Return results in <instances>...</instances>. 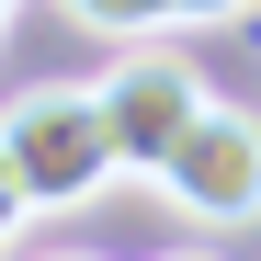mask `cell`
Masks as SVG:
<instances>
[{"instance_id":"cell-1","label":"cell","mask_w":261,"mask_h":261,"mask_svg":"<svg viewBox=\"0 0 261 261\" xmlns=\"http://www.w3.org/2000/svg\"><path fill=\"white\" fill-rule=\"evenodd\" d=\"M0 159H12V182H23L34 216H68V204H91L102 182H125L91 80H34V91H12V102H0Z\"/></svg>"},{"instance_id":"cell-4","label":"cell","mask_w":261,"mask_h":261,"mask_svg":"<svg viewBox=\"0 0 261 261\" xmlns=\"http://www.w3.org/2000/svg\"><path fill=\"white\" fill-rule=\"evenodd\" d=\"M80 34H102V46H137V34H182V0H57Z\"/></svg>"},{"instance_id":"cell-2","label":"cell","mask_w":261,"mask_h":261,"mask_svg":"<svg viewBox=\"0 0 261 261\" xmlns=\"http://www.w3.org/2000/svg\"><path fill=\"white\" fill-rule=\"evenodd\" d=\"M91 91H102V125H114L125 182H148V170L182 148V125L204 114V68L170 46V34H137V46H114V68L91 80Z\"/></svg>"},{"instance_id":"cell-9","label":"cell","mask_w":261,"mask_h":261,"mask_svg":"<svg viewBox=\"0 0 261 261\" xmlns=\"http://www.w3.org/2000/svg\"><path fill=\"white\" fill-rule=\"evenodd\" d=\"M170 261H216V250H170Z\"/></svg>"},{"instance_id":"cell-8","label":"cell","mask_w":261,"mask_h":261,"mask_svg":"<svg viewBox=\"0 0 261 261\" xmlns=\"http://www.w3.org/2000/svg\"><path fill=\"white\" fill-rule=\"evenodd\" d=\"M34 261H80V250H34Z\"/></svg>"},{"instance_id":"cell-3","label":"cell","mask_w":261,"mask_h":261,"mask_svg":"<svg viewBox=\"0 0 261 261\" xmlns=\"http://www.w3.org/2000/svg\"><path fill=\"white\" fill-rule=\"evenodd\" d=\"M148 182L182 204L193 227H261V114L204 91V114L182 125V148H170Z\"/></svg>"},{"instance_id":"cell-5","label":"cell","mask_w":261,"mask_h":261,"mask_svg":"<svg viewBox=\"0 0 261 261\" xmlns=\"http://www.w3.org/2000/svg\"><path fill=\"white\" fill-rule=\"evenodd\" d=\"M23 227H34V204H23V182H12V159H0V250H12Z\"/></svg>"},{"instance_id":"cell-7","label":"cell","mask_w":261,"mask_h":261,"mask_svg":"<svg viewBox=\"0 0 261 261\" xmlns=\"http://www.w3.org/2000/svg\"><path fill=\"white\" fill-rule=\"evenodd\" d=\"M12 12H23V0H0V34H12Z\"/></svg>"},{"instance_id":"cell-6","label":"cell","mask_w":261,"mask_h":261,"mask_svg":"<svg viewBox=\"0 0 261 261\" xmlns=\"http://www.w3.org/2000/svg\"><path fill=\"white\" fill-rule=\"evenodd\" d=\"M239 12H261V0H182V23H239Z\"/></svg>"}]
</instances>
